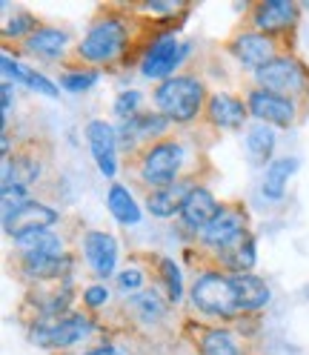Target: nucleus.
Returning <instances> with one entry per match:
<instances>
[{
    "label": "nucleus",
    "mask_w": 309,
    "mask_h": 355,
    "mask_svg": "<svg viewBox=\"0 0 309 355\" xmlns=\"http://www.w3.org/2000/svg\"><path fill=\"white\" fill-rule=\"evenodd\" d=\"M141 24L143 20H135L132 9L126 6H100L83 37L75 43L69 63L92 66V69H109V66L123 63L135 52V46H146V40L138 37Z\"/></svg>",
    "instance_id": "nucleus-1"
},
{
    "label": "nucleus",
    "mask_w": 309,
    "mask_h": 355,
    "mask_svg": "<svg viewBox=\"0 0 309 355\" xmlns=\"http://www.w3.org/2000/svg\"><path fill=\"white\" fill-rule=\"evenodd\" d=\"M129 164H132V175H135L138 187H143L146 192L166 189L172 184H178L181 178L197 175L195 166H192L189 141L184 135L161 138L158 144H152L143 152H138Z\"/></svg>",
    "instance_id": "nucleus-2"
},
{
    "label": "nucleus",
    "mask_w": 309,
    "mask_h": 355,
    "mask_svg": "<svg viewBox=\"0 0 309 355\" xmlns=\"http://www.w3.org/2000/svg\"><path fill=\"white\" fill-rule=\"evenodd\" d=\"M209 95L212 92L206 89V80L201 75L181 72V75H175V78L154 86L152 106L158 109L161 115H166L172 121V126L189 129V126L204 121Z\"/></svg>",
    "instance_id": "nucleus-3"
},
{
    "label": "nucleus",
    "mask_w": 309,
    "mask_h": 355,
    "mask_svg": "<svg viewBox=\"0 0 309 355\" xmlns=\"http://www.w3.org/2000/svg\"><path fill=\"white\" fill-rule=\"evenodd\" d=\"M189 304L201 318L215 321V324H235L240 315L238 306V295L232 286V275L218 270L212 263H204L197 270L192 286H189Z\"/></svg>",
    "instance_id": "nucleus-4"
},
{
    "label": "nucleus",
    "mask_w": 309,
    "mask_h": 355,
    "mask_svg": "<svg viewBox=\"0 0 309 355\" xmlns=\"http://www.w3.org/2000/svg\"><path fill=\"white\" fill-rule=\"evenodd\" d=\"M100 332V324L92 313L86 309H75L69 315H60V318H35L26 324V338L29 344H35L37 349H72L83 341L95 338Z\"/></svg>",
    "instance_id": "nucleus-5"
},
{
    "label": "nucleus",
    "mask_w": 309,
    "mask_h": 355,
    "mask_svg": "<svg viewBox=\"0 0 309 355\" xmlns=\"http://www.w3.org/2000/svg\"><path fill=\"white\" fill-rule=\"evenodd\" d=\"M192 52V43L178 37V29H164L149 35L146 46L138 55V72L146 80L164 83L175 75H181L178 69L184 66V60Z\"/></svg>",
    "instance_id": "nucleus-6"
},
{
    "label": "nucleus",
    "mask_w": 309,
    "mask_h": 355,
    "mask_svg": "<svg viewBox=\"0 0 309 355\" xmlns=\"http://www.w3.org/2000/svg\"><path fill=\"white\" fill-rule=\"evenodd\" d=\"M255 86L267 89V92L283 95L301 106H306L309 98V69L295 52H281L272 63H267L261 72L252 75Z\"/></svg>",
    "instance_id": "nucleus-7"
},
{
    "label": "nucleus",
    "mask_w": 309,
    "mask_h": 355,
    "mask_svg": "<svg viewBox=\"0 0 309 355\" xmlns=\"http://www.w3.org/2000/svg\"><path fill=\"white\" fill-rule=\"evenodd\" d=\"M252 235L249 227V212L240 201H224V209L212 220V224L195 238V243L204 252H209V261L235 250L240 241H247Z\"/></svg>",
    "instance_id": "nucleus-8"
},
{
    "label": "nucleus",
    "mask_w": 309,
    "mask_h": 355,
    "mask_svg": "<svg viewBox=\"0 0 309 355\" xmlns=\"http://www.w3.org/2000/svg\"><path fill=\"white\" fill-rule=\"evenodd\" d=\"M83 138L89 146V155L98 166V172L106 181H118L121 172V138H118V123L106 121V118H92L83 126Z\"/></svg>",
    "instance_id": "nucleus-9"
},
{
    "label": "nucleus",
    "mask_w": 309,
    "mask_h": 355,
    "mask_svg": "<svg viewBox=\"0 0 309 355\" xmlns=\"http://www.w3.org/2000/svg\"><path fill=\"white\" fill-rule=\"evenodd\" d=\"M227 52L238 60L240 69H247V72H261L267 63H272L283 49H281V43L278 37H270V35H263V32H255L249 26H238L232 32V37L227 40Z\"/></svg>",
    "instance_id": "nucleus-10"
},
{
    "label": "nucleus",
    "mask_w": 309,
    "mask_h": 355,
    "mask_svg": "<svg viewBox=\"0 0 309 355\" xmlns=\"http://www.w3.org/2000/svg\"><path fill=\"white\" fill-rule=\"evenodd\" d=\"M15 270L26 286L75 281L78 255H75V250L66 255H15Z\"/></svg>",
    "instance_id": "nucleus-11"
},
{
    "label": "nucleus",
    "mask_w": 309,
    "mask_h": 355,
    "mask_svg": "<svg viewBox=\"0 0 309 355\" xmlns=\"http://www.w3.org/2000/svg\"><path fill=\"white\" fill-rule=\"evenodd\" d=\"M78 252L83 263L89 266L95 281L106 284L109 278L118 275V261H121V243L112 232L106 230H83L78 241Z\"/></svg>",
    "instance_id": "nucleus-12"
},
{
    "label": "nucleus",
    "mask_w": 309,
    "mask_h": 355,
    "mask_svg": "<svg viewBox=\"0 0 309 355\" xmlns=\"http://www.w3.org/2000/svg\"><path fill=\"white\" fill-rule=\"evenodd\" d=\"M169 132H172V121L166 115H161L158 109H143V112L132 115L129 121L118 123L121 152L129 155V158H135L146 146L158 144L161 138H169Z\"/></svg>",
    "instance_id": "nucleus-13"
},
{
    "label": "nucleus",
    "mask_w": 309,
    "mask_h": 355,
    "mask_svg": "<svg viewBox=\"0 0 309 355\" xmlns=\"http://www.w3.org/2000/svg\"><path fill=\"white\" fill-rule=\"evenodd\" d=\"M244 98L249 106V118L258 123H267L272 129H292L303 112L301 103L283 98V95H275V92H267V89H261V86H249Z\"/></svg>",
    "instance_id": "nucleus-14"
},
{
    "label": "nucleus",
    "mask_w": 309,
    "mask_h": 355,
    "mask_svg": "<svg viewBox=\"0 0 309 355\" xmlns=\"http://www.w3.org/2000/svg\"><path fill=\"white\" fill-rule=\"evenodd\" d=\"M75 298H80V293H75V281L26 286V298H24V309H29L26 324L35 318H60L75 313Z\"/></svg>",
    "instance_id": "nucleus-15"
},
{
    "label": "nucleus",
    "mask_w": 309,
    "mask_h": 355,
    "mask_svg": "<svg viewBox=\"0 0 309 355\" xmlns=\"http://www.w3.org/2000/svg\"><path fill=\"white\" fill-rule=\"evenodd\" d=\"M3 235L12 241L24 232H32V230H55L60 220H63V212L40 198H29V201L17 204L15 209H3Z\"/></svg>",
    "instance_id": "nucleus-16"
},
{
    "label": "nucleus",
    "mask_w": 309,
    "mask_h": 355,
    "mask_svg": "<svg viewBox=\"0 0 309 355\" xmlns=\"http://www.w3.org/2000/svg\"><path fill=\"white\" fill-rule=\"evenodd\" d=\"M249 29L270 37L290 35L301 24V6L292 0H258L249 6Z\"/></svg>",
    "instance_id": "nucleus-17"
},
{
    "label": "nucleus",
    "mask_w": 309,
    "mask_h": 355,
    "mask_svg": "<svg viewBox=\"0 0 309 355\" xmlns=\"http://www.w3.org/2000/svg\"><path fill=\"white\" fill-rule=\"evenodd\" d=\"M20 52L35 58V60H43V63H69L72 60V32L66 26H49L43 24L40 29H35L24 43H20Z\"/></svg>",
    "instance_id": "nucleus-18"
},
{
    "label": "nucleus",
    "mask_w": 309,
    "mask_h": 355,
    "mask_svg": "<svg viewBox=\"0 0 309 355\" xmlns=\"http://www.w3.org/2000/svg\"><path fill=\"white\" fill-rule=\"evenodd\" d=\"M204 123L215 132H240L249 126V106L244 95L227 92V89H215L206 101Z\"/></svg>",
    "instance_id": "nucleus-19"
},
{
    "label": "nucleus",
    "mask_w": 309,
    "mask_h": 355,
    "mask_svg": "<svg viewBox=\"0 0 309 355\" xmlns=\"http://www.w3.org/2000/svg\"><path fill=\"white\" fill-rule=\"evenodd\" d=\"M43 166L46 161L35 152V144H24L17 146L9 158L0 161V172H3V184H0V192H9V189H29L37 187L43 181Z\"/></svg>",
    "instance_id": "nucleus-20"
},
{
    "label": "nucleus",
    "mask_w": 309,
    "mask_h": 355,
    "mask_svg": "<svg viewBox=\"0 0 309 355\" xmlns=\"http://www.w3.org/2000/svg\"><path fill=\"white\" fill-rule=\"evenodd\" d=\"M220 209H224V201H220L206 184H197L186 195V201L181 207V215H178L181 230H186L192 238H197L220 215Z\"/></svg>",
    "instance_id": "nucleus-21"
},
{
    "label": "nucleus",
    "mask_w": 309,
    "mask_h": 355,
    "mask_svg": "<svg viewBox=\"0 0 309 355\" xmlns=\"http://www.w3.org/2000/svg\"><path fill=\"white\" fill-rule=\"evenodd\" d=\"M201 184L197 181V175H189V178H181L178 184H172L166 189H152L143 195V209L152 215V218H158V220H172V218H178L181 215V207L186 201V195Z\"/></svg>",
    "instance_id": "nucleus-22"
},
{
    "label": "nucleus",
    "mask_w": 309,
    "mask_h": 355,
    "mask_svg": "<svg viewBox=\"0 0 309 355\" xmlns=\"http://www.w3.org/2000/svg\"><path fill=\"white\" fill-rule=\"evenodd\" d=\"M195 332V349L197 355H247V347L232 327L220 324H189Z\"/></svg>",
    "instance_id": "nucleus-23"
},
{
    "label": "nucleus",
    "mask_w": 309,
    "mask_h": 355,
    "mask_svg": "<svg viewBox=\"0 0 309 355\" xmlns=\"http://www.w3.org/2000/svg\"><path fill=\"white\" fill-rule=\"evenodd\" d=\"M123 309H126L129 318L135 324H141V327H158V324H164L169 318V313L175 306L166 301L164 290H158V286H146L143 293L126 298Z\"/></svg>",
    "instance_id": "nucleus-24"
},
{
    "label": "nucleus",
    "mask_w": 309,
    "mask_h": 355,
    "mask_svg": "<svg viewBox=\"0 0 309 355\" xmlns=\"http://www.w3.org/2000/svg\"><path fill=\"white\" fill-rule=\"evenodd\" d=\"M232 286H235V295H238L240 315H258L261 309H267L272 301V286L255 272H235Z\"/></svg>",
    "instance_id": "nucleus-25"
},
{
    "label": "nucleus",
    "mask_w": 309,
    "mask_h": 355,
    "mask_svg": "<svg viewBox=\"0 0 309 355\" xmlns=\"http://www.w3.org/2000/svg\"><path fill=\"white\" fill-rule=\"evenodd\" d=\"M298 169H301V158H295V155H281V158H275L261 175V195L267 198L270 204H281L286 198V189H290L292 175Z\"/></svg>",
    "instance_id": "nucleus-26"
},
{
    "label": "nucleus",
    "mask_w": 309,
    "mask_h": 355,
    "mask_svg": "<svg viewBox=\"0 0 309 355\" xmlns=\"http://www.w3.org/2000/svg\"><path fill=\"white\" fill-rule=\"evenodd\" d=\"M15 255H66L69 250V238L58 230H32L12 238Z\"/></svg>",
    "instance_id": "nucleus-27"
},
{
    "label": "nucleus",
    "mask_w": 309,
    "mask_h": 355,
    "mask_svg": "<svg viewBox=\"0 0 309 355\" xmlns=\"http://www.w3.org/2000/svg\"><path fill=\"white\" fill-rule=\"evenodd\" d=\"M275 146H278V132L272 126L252 121L244 129V149L255 169H267L275 161Z\"/></svg>",
    "instance_id": "nucleus-28"
},
{
    "label": "nucleus",
    "mask_w": 309,
    "mask_h": 355,
    "mask_svg": "<svg viewBox=\"0 0 309 355\" xmlns=\"http://www.w3.org/2000/svg\"><path fill=\"white\" fill-rule=\"evenodd\" d=\"M106 209L109 215H112L121 227H138L143 220V204L135 201V195H132V189L121 181L109 184L106 189Z\"/></svg>",
    "instance_id": "nucleus-29"
},
{
    "label": "nucleus",
    "mask_w": 309,
    "mask_h": 355,
    "mask_svg": "<svg viewBox=\"0 0 309 355\" xmlns=\"http://www.w3.org/2000/svg\"><path fill=\"white\" fill-rule=\"evenodd\" d=\"M206 263L218 266V270H224V272H232V275L235 272H255V263H258V238H255V232L247 241H240L235 250L218 255Z\"/></svg>",
    "instance_id": "nucleus-30"
},
{
    "label": "nucleus",
    "mask_w": 309,
    "mask_h": 355,
    "mask_svg": "<svg viewBox=\"0 0 309 355\" xmlns=\"http://www.w3.org/2000/svg\"><path fill=\"white\" fill-rule=\"evenodd\" d=\"M103 80L100 69H92V66H78V63H66L60 75H58V86L69 95H86Z\"/></svg>",
    "instance_id": "nucleus-31"
},
{
    "label": "nucleus",
    "mask_w": 309,
    "mask_h": 355,
    "mask_svg": "<svg viewBox=\"0 0 309 355\" xmlns=\"http://www.w3.org/2000/svg\"><path fill=\"white\" fill-rule=\"evenodd\" d=\"M154 272H158L161 278V290L166 295V301L172 306H181L184 304V270H181V263L175 261L172 255H161L158 261H154Z\"/></svg>",
    "instance_id": "nucleus-32"
},
{
    "label": "nucleus",
    "mask_w": 309,
    "mask_h": 355,
    "mask_svg": "<svg viewBox=\"0 0 309 355\" xmlns=\"http://www.w3.org/2000/svg\"><path fill=\"white\" fill-rule=\"evenodd\" d=\"M43 24L32 15V12H26V9H15V15H9L6 20H3V40L9 43V40H15V43H24L35 29H40Z\"/></svg>",
    "instance_id": "nucleus-33"
},
{
    "label": "nucleus",
    "mask_w": 309,
    "mask_h": 355,
    "mask_svg": "<svg viewBox=\"0 0 309 355\" xmlns=\"http://www.w3.org/2000/svg\"><path fill=\"white\" fill-rule=\"evenodd\" d=\"M115 290L121 295H126V298L143 293L146 290V270H143V266H138V263L121 266L118 275H115Z\"/></svg>",
    "instance_id": "nucleus-34"
},
{
    "label": "nucleus",
    "mask_w": 309,
    "mask_h": 355,
    "mask_svg": "<svg viewBox=\"0 0 309 355\" xmlns=\"http://www.w3.org/2000/svg\"><path fill=\"white\" fill-rule=\"evenodd\" d=\"M143 101H146V95L141 92V89H121V92L115 95V101H112V115H115V121L123 123V121H129L132 115L143 112Z\"/></svg>",
    "instance_id": "nucleus-35"
},
{
    "label": "nucleus",
    "mask_w": 309,
    "mask_h": 355,
    "mask_svg": "<svg viewBox=\"0 0 309 355\" xmlns=\"http://www.w3.org/2000/svg\"><path fill=\"white\" fill-rule=\"evenodd\" d=\"M112 290H109L106 284H100V281H95V284H86L83 290H80V304H83V309L86 313H100V309H106L109 304H112Z\"/></svg>",
    "instance_id": "nucleus-36"
},
{
    "label": "nucleus",
    "mask_w": 309,
    "mask_h": 355,
    "mask_svg": "<svg viewBox=\"0 0 309 355\" xmlns=\"http://www.w3.org/2000/svg\"><path fill=\"white\" fill-rule=\"evenodd\" d=\"M15 83L3 80V86H0V101H3V118H0V123H3V132H9V118H12V106H15Z\"/></svg>",
    "instance_id": "nucleus-37"
},
{
    "label": "nucleus",
    "mask_w": 309,
    "mask_h": 355,
    "mask_svg": "<svg viewBox=\"0 0 309 355\" xmlns=\"http://www.w3.org/2000/svg\"><path fill=\"white\" fill-rule=\"evenodd\" d=\"M80 355H129V352H126V347H121V344H115V341H100L98 347L86 349V352H80Z\"/></svg>",
    "instance_id": "nucleus-38"
}]
</instances>
